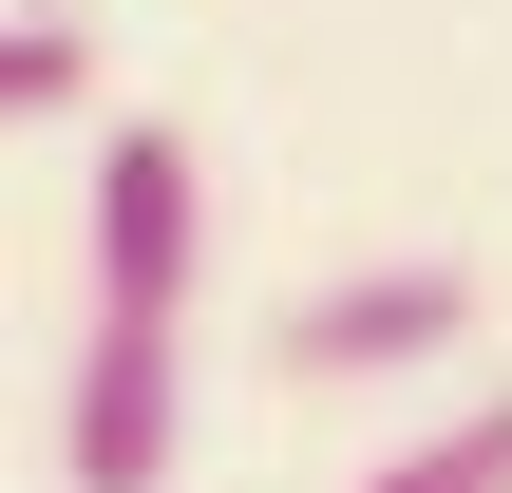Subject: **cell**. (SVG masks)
<instances>
[{
    "label": "cell",
    "instance_id": "1",
    "mask_svg": "<svg viewBox=\"0 0 512 493\" xmlns=\"http://www.w3.org/2000/svg\"><path fill=\"white\" fill-rule=\"evenodd\" d=\"M190 266H209V171L171 114H114L95 133V323H190Z\"/></svg>",
    "mask_w": 512,
    "mask_h": 493
},
{
    "label": "cell",
    "instance_id": "2",
    "mask_svg": "<svg viewBox=\"0 0 512 493\" xmlns=\"http://www.w3.org/2000/svg\"><path fill=\"white\" fill-rule=\"evenodd\" d=\"M475 342V266L456 247H399V266H342L285 304V380H418Z\"/></svg>",
    "mask_w": 512,
    "mask_h": 493
},
{
    "label": "cell",
    "instance_id": "3",
    "mask_svg": "<svg viewBox=\"0 0 512 493\" xmlns=\"http://www.w3.org/2000/svg\"><path fill=\"white\" fill-rule=\"evenodd\" d=\"M171 437H190L171 323H76V399H57V475H76V493H171Z\"/></svg>",
    "mask_w": 512,
    "mask_h": 493
},
{
    "label": "cell",
    "instance_id": "4",
    "mask_svg": "<svg viewBox=\"0 0 512 493\" xmlns=\"http://www.w3.org/2000/svg\"><path fill=\"white\" fill-rule=\"evenodd\" d=\"M361 493H512V380H475V399H456L418 456H380Z\"/></svg>",
    "mask_w": 512,
    "mask_h": 493
},
{
    "label": "cell",
    "instance_id": "5",
    "mask_svg": "<svg viewBox=\"0 0 512 493\" xmlns=\"http://www.w3.org/2000/svg\"><path fill=\"white\" fill-rule=\"evenodd\" d=\"M95 95V38L76 19H0V114H76Z\"/></svg>",
    "mask_w": 512,
    "mask_h": 493
},
{
    "label": "cell",
    "instance_id": "6",
    "mask_svg": "<svg viewBox=\"0 0 512 493\" xmlns=\"http://www.w3.org/2000/svg\"><path fill=\"white\" fill-rule=\"evenodd\" d=\"M19 19H76V0H19Z\"/></svg>",
    "mask_w": 512,
    "mask_h": 493
}]
</instances>
